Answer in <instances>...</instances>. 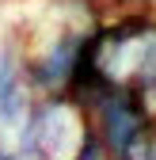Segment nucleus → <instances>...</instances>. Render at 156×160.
<instances>
[{
    "label": "nucleus",
    "mask_w": 156,
    "mask_h": 160,
    "mask_svg": "<svg viewBox=\"0 0 156 160\" xmlns=\"http://www.w3.org/2000/svg\"><path fill=\"white\" fill-rule=\"evenodd\" d=\"M122 160H156V126H149V130L137 137V141L126 149Z\"/></svg>",
    "instance_id": "4"
},
{
    "label": "nucleus",
    "mask_w": 156,
    "mask_h": 160,
    "mask_svg": "<svg viewBox=\"0 0 156 160\" xmlns=\"http://www.w3.org/2000/svg\"><path fill=\"white\" fill-rule=\"evenodd\" d=\"M84 133L88 118L69 95H34V107L19 130L15 149L42 160H69L76 145L84 141Z\"/></svg>",
    "instance_id": "1"
},
{
    "label": "nucleus",
    "mask_w": 156,
    "mask_h": 160,
    "mask_svg": "<svg viewBox=\"0 0 156 160\" xmlns=\"http://www.w3.org/2000/svg\"><path fill=\"white\" fill-rule=\"evenodd\" d=\"M15 84H23V57H19L15 34L8 31V34H0V95Z\"/></svg>",
    "instance_id": "3"
},
{
    "label": "nucleus",
    "mask_w": 156,
    "mask_h": 160,
    "mask_svg": "<svg viewBox=\"0 0 156 160\" xmlns=\"http://www.w3.org/2000/svg\"><path fill=\"white\" fill-rule=\"evenodd\" d=\"M80 111L88 118L91 133L103 141V149H107L110 160H122L126 149L137 141L149 126H156V118L145 111L141 99L133 95L129 88H122V84H110V80H107L99 92H91L84 99Z\"/></svg>",
    "instance_id": "2"
},
{
    "label": "nucleus",
    "mask_w": 156,
    "mask_h": 160,
    "mask_svg": "<svg viewBox=\"0 0 156 160\" xmlns=\"http://www.w3.org/2000/svg\"><path fill=\"white\" fill-rule=\"evenodd\" d=\"M12 160H42V156H31V152H19V149H12Z\"/></svg>",
    "instance_id": "5"
}]
</instances>
